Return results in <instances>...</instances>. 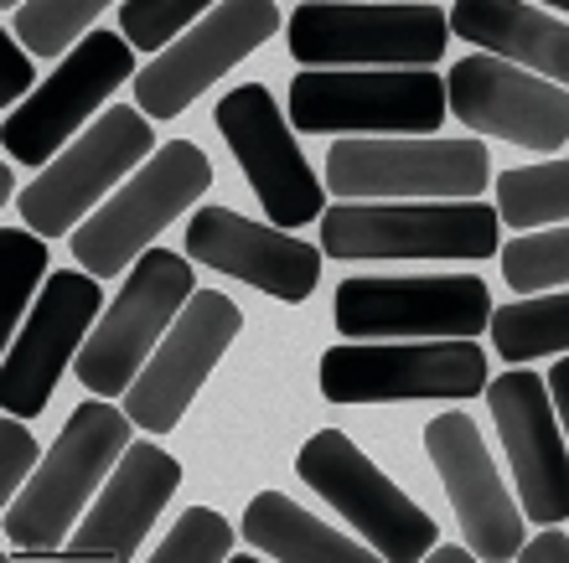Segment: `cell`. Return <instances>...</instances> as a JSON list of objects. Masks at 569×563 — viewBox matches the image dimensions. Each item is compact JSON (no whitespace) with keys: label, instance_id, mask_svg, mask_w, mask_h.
Masks as SVG:
<instances>
[{"label":"cell","instance_id":"19","mask_svg":"<svg viewBox=\"0 0 569 563\" xmlns=\"http://www.w3.org/2000/svg\"><path fill=\"white\" fill-rule=\"evenodd\" d=\"M425 450H430L435 471L446 481L456 522H461L466 543L477 549V559H518V549H523V506L508 496L477 424L466 414H435L425 424Z\"/></svg>","mask_w":569,"mask_h":563},{"label":"cell","instance_id":"2","mask_svg":"<svg viewBox=\"0 0 569 563\" xmlns=\"http://www.w3.org/2000/svg\"><path fill=\"white\" fill-rule=\"evenodd\" d=\"M502 212L481 197L425 202H337L321 212V249L331 259H487L497 253Z\"/></svg>","mask_w":569,"mask_h":563},{"label":"cell","instance_id":"16","mask_svg":"<svg viewBox=\"0 0 569 563\" xmlns=\"http://www.w3.org/2000/svg\"><path fill=\"white\" fill-rule=\"evenodd\" d=\"M274 31H280L274 0H218L197 27H187L166 52L150 58L146 73H136V104L150 119H177L208 83H218Z\"/></svg>","mask_w":569,"mask_h":563},{"label":"cell","instance_id":"8","mask_svg":"<svg viewBox=\"0 0 569 563\" xmlns=\"http://www.w3.org/2000/svg\"><path fill=\"white\" fill-rule=\"evenodd\" d=\"M192 295V264L171 249H146L130 269L124 290L114 295V305L104 311V321L83 341V352L73 362L78 383L99 399L130 393V383L140 378V368L150 362V352L161 346V336L171 331V321Z\"/></svg>","mask_w":569,"mask_h":563},{"label":"cell","instance_id":"17","mask_svg":"<svg viewBox=\"0 0 569 563\" xmlns=\"http://www.w3.org/2000/svg\"><path fill=\"white\" fill-rule=\"evenodd\" d=\"M212 119H218L228 150L239 155L243 177L274 228L321 223V177L306 165L296 134L280 119V104L264 83H239L233 93H223Z\"/></svg>","mask_w":569,"mask_h":563},{"label":"cell","instance_id":"34","mask_svg":"<svg viewBox=\"0 0 569 563\" xmlns=\"http://www.w3.org/2000/svg\"><path fill=\"white\" fill-rule=\"evenodd\" d=\"M549 399H555V414L569 434V356H559L555 372H549Z\"/></svg>","mask_w":569,"mask_h":563},{"label":"cell","instance_id":"35","mask_svg":"<svg viewBox=\"0 0 569 563\" xmlns=\"http://www.w3.org/2000/svg\"><path fill=\"white\" fill-rule=\"evenodd\" d=\"M425 559L430 563H471L477 559V549H471V543H446V549H430Z\"/></svg>","mask_w":569,"mask_h":563},{"label":"cell","instance_id":"10","mask_svg":"<svg viewBox=\"0 0 569 563\" xmlns=\"http://www.w3.org/2000/svg\"><path fill=\"white\" fill-rule=\"evenodd\" d=\"M150 145L156 130L146 124V109H104L58 161L31 177V187L21 192L27 228H37L42 238L73 233L93 208H104V197L130 177V165H146Z\"/></svg>","mask_w":569,"mask_h":563},{"label":"cell","instance_id":"27","mask_svg":"<svg viewBox=\"0 0 569 563\" xmlns=\"http://www.w3.org/2000/svg\"><path fill=\"white\" fill-rule=\"evenodd\" d=\"M502 253V274H508L512 290H555V284H569V223L543 228L533 233L528 228L523 238H512Z\"/></svg>","mask_w":569,"mask_h":563},{"label":"cell","instance_id":"26","mask_svg":"<svg viewBox=\"0 0 569 563\" xmlns=\"http://www.w3.org/2000/svg\"><path fill=\"white\" fill-rule=\"evenodd\" d=\"M109 0H21L11 11V31L37 58H68V47L83 42V31Z\"/></svg>","mask_w":569,"mask_h":563},{"label":"cell","instance_id":"36","mask_svg":"<svg viewBox=\"0 0 569 563\" xmlns=\"http://www.w3.org/2000/svg\"><path fill=\"white\" fill-rule=\"evenodd\" d=\"M16 197V181H11V165H0V208Z\"/></svg>","mask_w":569,"mask_h":563},{"label":"cell","instance_id":"25","mask_svg":"<svg viewBox=\"0 0 569 563\" xmlns=\"http://www.w3.org/2000/svg\"><path fill=\"white\" fill-rule=\"evenodd\" d=\"M497 212L508 228H555L569 223V161L512 165L497 177Z\"/></svg>","mask_w":569,"mask_h":563},{"label":"cell","instance_id":"29","mask_svg":"<svg viewBox=\"0 0 569 563\" xmlns=\"http://www.w3.org/2000/svg\"><path fill=\"white\" fill-rule=\"evenodd\" d=\"M233 559V527L223 512L212 506H192L181 512L177 527L166 533V543L156 549V563H223Z\"/></svg>","mask_w":569,"mask_h":563},{"label":"cell","instance_id":"6","mask_svg":"<svg viewBox=\"0 0 569 563\" xmlns=\"http://www.w3.org/2000/svg\"><path fill=\"white\" fill-rule=\"evenodd\" d=\"M492 155L481 140H337L327 150V187L347 202H405V197H481Z\"/></svg>","mask_w":569,"mask_h":563},{"label":"cell","instance_id":"38","mask_svg":"<svg viewBox=\"0 0 569 563\" xmlns=\"http://www.w3.org/2000/svg\"><path fill=\"white\" fill-rule=\"evenodd\" d=\"M0 6H11V11H16V6H21V0H0Z\"/></svg>","mask_w":569,"mask_h":563},{"label":"cell","instance_id":"32","mask_svg":"<svg viewBox=\"0 0 569 563\" xmlns=\"http://www.w3.org/2000/svg\"><path fill=\"white\" fill-rule=\"evenodd\" d=\"M0 78H6V83H0V99H6L11 109L21 104V99L31 93V83H37V73H31V47L21 42L16 31L0 37Z\"/></svg>","mask_w":569,"mask_h":563},{"label":"cell","instance_id":"15","mask_svg":"<svg viewBox=\"0 0 569 563\" xmlns=\"http://www.w3.org/2000/svg\"><path fill=\"white\" fill-rule=\"evenodd\" d=\"M239 331H243V315L223 290H197L181 305L177 321H171V331L161 336V346L150 352L140 378L130 383L124 414L150 434H171L181 424V414H187V403L197 399V388L208 383V372L218 368V356L233 346Z\"/></svg>","mask_w":569,"mask_h":563},{"label":"cell","instance_id":"13","mask_svg":"<svg viewBox=\"0 0 569 563\" xmlns=\"http://www.w3.org/2000/svg\"><path fill=\"white\" fill-rule=\"evenodd\" d=\"M99 305H104V290H99V274H89V269H58L47 290H37V305L0 362V409L6 414H42L68 362L83 352Z\"/></svg>","mask_w":569,"mask_h":563},{"label":"cell","instance_id":"30","mask_svg":"<svg viewBox=\"0 0 569 563\" xmlns=\"http://www.w3.org/2000/svg\"><path fill=\"white\" fill-rule=\"evenodd\" d=\"M0 259H6V295H11V315H6V336L21 331V315L37 305L31 290L47 274V238L37 228H6L0 233Z\"/></svg>","mask_w":569,"mask_h":563},{"label":"cell","instance_id":"4","mask_svg":"<svg viewBox=\"0 0 569 563\" xmlns=\"http://www.w3.org/2000/svg\"><path fill=\"white\" fill-rule=\"evenodd\" d=\"M450 21L440 6H358L300 0L290 16V52L306 68H430L446 58Z\"/></svg>","mask_w":569,"mask_h":563},{"label":"cell","instance_id":"33","mask_svg":"<svg viewBox=\"0 0 569 563\" xmlns=\"http://www.w3.org/2000/svg\"><path fill=\"white\" fill-rule=\"evenodd\" d=\"M518 559H523V563H569V537L549 527V533H539L533 543H523V549H518Z\"/></svg>","mask_w":569,"mask_h":563},{"label":"cell","instance_id":"12","mask_svg":"<svg viewBox=\"0 0 569 563\" xmlns=\"http://www.w3.org/2000/svg\"><path fill=\"white\" fill-rule=\"evenodd\" d=\"M492 321V295L477 274H415V280L337 284V331L347 341L373 336H477Z\"/></svg>","mask_w":569,"mask_h":563},{"label":"cell","instance_id":"5","mask_svg":"<svg viewBox=\"0 0 569 563\" xmlns=\"http://www.w3.org/2000/svg\"><path fill=\"white\" fill-rule=\"evenodd\" d=\"M212 187V161L192 140H171L73 228V259L99 280H114L124 264H136L150 249V238L166 233L197 197Z\"/></svg>","mask_w":569,"mask_h":563},{"label":"cell","instance_id":"18","mask_svg":"<svg viewBox=\"0 0 569 563\" xmlns=\"http://www.w3.org/2000/svg\"><path fill=\"white\" fill-rule=\"evenodd\" d=\"M487 409L497 419V440L508 450L518 506L523 517L555 527L569 517V445L559 434V414L549 383L539 372H502L487 383Z\"/></svg>","mask_w":569,"mask_h":563},{"label":"cell","instance_id":"31","mask_svg":"<svg viewBox=\"0 0 569 563\" xmlns=\"http://www.w3.org/2000/svg\"><path fill=\"white\" fill-rule=\"evenodd\" d=\"M0 450H6V460H0V496L11 502V496H21L31 471L42 465V450H37V440H31L21 414H6V424H0Z\"/></svg>","mask_w":569,"mask_h":563},{"label":"cell","instance_id":"23","mask_svg":"<svg viewBox=\"0 0 569 563\" xmlns=\"http://www.w3.org/2000/svg\"><path fill=\"white\" fill-rule=\"evenodd\" d=\"M243 537H249V549H259V559L280 563H368V549L358 537H342L337 527H327L316 512H306L280 491H259L249 502Z\"/></svg>","mask_w":569,"mask_h":563},{"label":"cell","instance_id":"14","mask_svg":"<svg viewBox=\"0 0 569 563\" xmlns=\"http://www.w3.org/2000/svg\"><path fill=\"white\" fill-rule=\"evenodd\" d=\"M450 114L466 130L497 134L523 150H559L569 140V89L555 78H539L497 52H471L450 62L446 78Z\"/></svg>","mask_w":569,"mask_h":563},{"label":"cell","instance_id":"7","mask_svg":"<svg viewBox=\"0 0 569 563\" xmlns=\"http://www.w3.org/2000/svg\"><path fill=\"white\" fill-rule=\"evenodd\" d=\"M321 393L331 403H461L487 393V352L471 336H435L420 346L342 341L321 352Z\"/></svg>","mask_w":569,"mask_h":563},{"label":"cell","instance_id":"9","mask_svg":"<svg viewBox=\"0 0 569 563\" xmlns=\"http://www.w3.org/2000/svg\"><path fill=\"white\" fill-rule=\"evenodd\" d=\"M124 78H136V42L114 31H89L83 42L58 62V73L42 78L21 104L6 114V155L16 165H52L62 150L73 145V130L120 89Z\"/></svg>","mask_w":569,"mask_h":563},{"label":"cell","instance_id":"11","mask_svg":"<svg viewBox=\"0 0 569 563\" xmlns=\"http://www.w3.org/2000/svg\"><path fill=\"white\" fill-rule=\"evenodd\" d=\"M296 475L316 496H327L383 559L415 563L435 549V517L420 502H409L342 430L311 434L296 455Z\"/></svg>","mask_w":569,"mask_h":563},{"label":"cell","instance_id":"1","mask_svg":"<svg viewBox=\"0 0 569 563\" xmlns=\"http://www.w3.org/2000/svg\"><path fill=\"white\" fill-rule=\"evenodd\" d=\"M130 424L136 419L114 409L104 399L78 403L73 419L62 424L58 445L42 455V465L31 471L21 496L6 502V537H11L16 559H47L62 553V543L73 537V527L89 512V496L99 491L114 460L130 450Z\"/></svg>","mask_w":569,"mask_h":563},{"label":"cell","instance_id":"22","mask_svg":"<svg viewBox=\"0 0 569 563\" xmlns=\"http://www.w3.org/2000/svg\"><path fill=\"white\" fill-rule=\"evenodd\" d=\"M450 31L569 89V21L533 11L528 0H456Z\"/></svg>","mask_w":569,"mask_h":563},{"label":"cell","instance_id":"24","mask_svg":"<svg viewBox=\"0 0 569 563\" xmlns=\"http://www.w3.org/2000/svg\"><path fill=\"white\" fill-rule=\"evenodd\" d=\"M492 346L502 362L523 368L533 356L569 352V290L528 295L492 311Z\"/></svg>","mask_w":569,"mask_h":563},{"label":"cell","instance_id":"3","mask_svg":"<svg viewBox=\"0 0 569 563\" xmlns=\"http://www.w3.org/2000/svg\"><path fill=\"white\" fill-rule=\"evenodd\" d=\"M446 78L430 68H306L290 78V124L306 134H435Z\"/></svg>","mask_w":569,"mask_h":563},{"label":"cell","instance_id":"37","mask_svg":"<svg viewBox=\"0 0 569 563\" xmlns=\"http://www.w3.org/2000/svg\"><path fill=\"white\" fill-rule=\"evenodd\" d=\"M543 6H555V11H565V16H569V0H543Z\"/></svg>","mask_w":569,"mask_h":563},{"label":"cell","instance_id":"28","mask_svg":"<svg viewBox=\"0 0 569 563\" xmlns=\"http://www.w3.org/2000/svg\"><path fill=\"white\" fill-rule=\"evenodd\" d=\"M212 6H218V0H124L120 31L140 52H166V47L177 42L202 11H212Z\"/></svg>","mask_w":569,"mask_h":563},{"label":"cell","instance_id":"20","mask_svg":"<svg viewBox=\"0 0 569 563\" xmlns=\"http://www.w3.org/2000/svg\"><path fill=\"white\" fill-rule=\"evenodd\" d=\"M187 253L284 305H300L321 280L316 243H300L274 223H249L233 208H197V218L187 223Z\"/></svg>","mask_w":569,"mask_h":563},{"label":"cell","instance_id":"21","mask_svg":"<svg viewBox=\"0 0 569 563\" xmlns=\"http://www.w3.org/2000/svg\"><path fill=\"white\" fill-rule=\"evenodd\" d=\"M181 486V465L166 455L156 440H140L120 455V465L109 471V486L99 491V502L83 512L73 527L68 553L73 559H136L140 543L150 537L156 517Z\"/></svg>","mask_w":569,"mask_h":563}]
</instances>
